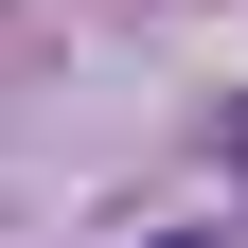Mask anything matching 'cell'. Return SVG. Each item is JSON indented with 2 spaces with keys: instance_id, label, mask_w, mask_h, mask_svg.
Masks as SVG:
<instances>
[{
  "instance_id": "obj_1",
  "label": "cell",
  "mask_w": 248,
  "mask_h": 248,
  "mask_svg": "<svg viewBox=\"0 0 248 248\" xmlns=\"http://www.w3.org/2000/svg\"><path fill=\"white\" fill-rule=\"evenodd\" d=\"M213 160H231V177H248V107H213Z\"/></svg>"
}]
</instances>
